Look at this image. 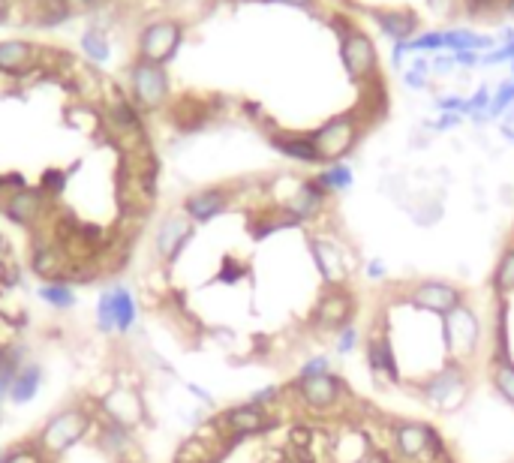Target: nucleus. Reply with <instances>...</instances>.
I'll list each match as a JSON object with an SVG mask.
<instances>
[{
    "mask_svg": "<svg viewBox=\"0 0 514 463\" xmlns=\"http://www.w3.org/2000/svg\"><path fill=\"white\" fill-rule=\"evenodd\" d=\"M433 49H442V31H427L406 43V52H433Z\"/></svg>",
    "mask_w": 514,
    "mask_h": 463,
    "instance_id": "34",
    "label": "nucleus"
},
{
    "mask_svg": "<svg viewBox=\"0 0 514 463\" xmlns=\"http://www.w3.org/2000/svg\"><path fill=\"white\" fill-rule=\"evenodd\" d=\"M511 106H514V79L499 85V91H496V94H493V100H490L487 118H499V115H502L505 109H511Z\"/></svg>",
    "mask_w": 514,
    "mask_h": 463,
    "instance_id": "33",
    "label": "nucleus"
},
{
    "mask_svg": "<svg viewBox=\"0 0 514 463\" xmlns=\"http://www.w3.org/2000/svg\"><path fill=\"white\" fill-rule=\"evenodd\" d=\"M229 202H232V193L226 187H205L184 199V217L190 223H211L229 208Z\"/></svg>",
    "mask_w": 514,
    "mask_h": 463,
    "instance_id": "19",
    "label": "nucleus"
},
{
    "mask_svg": "<svg viewBox=\"0 0 514 463\" xmlns=\"http://www.w3.org/2000/svg\"><path fill=\"white\" fill-rule=\"evenodd\" d=\"M289 388L295 391V400H301V406L310 409L313 415H328L340 409L343 400L349 397V385L334 370L319 376H295Z\"/></svg>",
    "mask_w": 514,
    "mask_h": 463,
    "instance_id": "4",
    "label": "nucleus"
},
{
    "mask_svg": "<svg viewBox=\"0 0 514 463\" xmlns=\"http://www.w3.org/2000/svg\"><path fill=\"white\" fill-rule=\"evenodd\" d=\"M370 19L394 40V43H409V37L418 28V16L412 10H370Z\"/></svg>",
    "mask_w": 514,
    "mask_h": 463,
    "instance_id": "22",
    "label": "nucleus"
},
{
    "mask_svg": "<svg viewBox=\"0 0 514 463\" xmlns=\"http://www.w3.org/2000/svg\"><path fill=\"white\" fill-rule=\"evenodd\" d=\"M100 448H103L106 454H112L115 460H124V457L133 451V433H130V427H124V424L106 418V421L100 424Z\"/></svg>",
    "mask_w": 514,
    "mask_h": 463,
    "instance_id": "24",
    "label": "nucleus"
},
{
    "mask_svg": "<svg viewBox=\"0 0 514 463\" xmlns=\"http://www.w3.org/2000/svg\"><path fill=\"white\" fill-rule=\"evenodd\" d=\"M460 124V115H451V112H442V118L433 124V130H451V127H457Z\"/></svg>",
    "mask_w": 514,
    "mask_h": 463,
    "instance_id": "42",
    "label": "nucleus"
},
{
    "mask_svg": "<svg viewBox=\"0 0 514 463\" xmlns=\"http://www.w3.org/2000/svg\"><path fill=\"white\" fill-rule=\"evenodd\" d=\"M103 412L109 421H118L124 427H136L142 418H145V406H142V397L130 388H115L106 400H103Z\"/></svg>",
    "mask_w": 514,
    "mask_h": 463,
    "instance_id": "20",
    "label": "nucleus"
},
{
    "mask_svg": "<svg viewBox=\"0 0 514 463\" xmlns=\"http://www.w3.org/2000/svg\"><path fill=\"white\" fill-rule=\"evenodd\" d=\"M409 385L430 409H436V412H457L466 403V397H469L472 379H469L466 361L445 358L442 367L412 379Z\"/></svg>",
    "mask_w": 514,
    "mask_h": 463,
    "instance_id": "1",
    "label": "nucleus"
},
{
    "mask_svg": "<svg viewBox=\"0 0 514 463\" xmlns=\"http://www.w3.org/2000/svg\"><path fill=\"white\" fill-rule=\"evenodd\" d=\"M328 196H331V193H328L316 178H304V181L295 187V193L283 202V208H286L298 223H310V220H316V217L325 211Z\"/></svg>",
    "mask_w": 514,
    "mask_h": 463,
    "instance_id": "17",
    "label": "nucleus"
},
{
    "mask_svg": "<svg viewBox=\"0 0 514 463\" xmlns=\"http://www.w3.org/2000/svg\"><path fill=\"white\" fill-rule=\"evenodd\" d=\"M391 436H394V451L400 460H433L445 454V439L439 436V430L427 421H397L391 424Z\"/></svg>",
    "mask_w": 514,
    "mask_h": 463,
    "instance_id": "5",
    "label": "nucleus"
},
{
    "mask_svg": "<svg viewBox=\"0 0 514 463\" xmlns=\"http://www.w3.org/2000/svg\"><path fill=\"white\" fill-rule=\"evenodd\" d=\"M268 139L289 160H298V163H322L319 154H316V145H313L310 133H280V130H274Z\"/></svg>",
    "mask_w": 514,
    "mask_h": 463,
    "instance_id": "23",
    "label": "nucleus"
},
{
    "mask_svg": "<svg viewBox=\"0 0 514 463\" xmlns=\"http://www.w3.org/2000/svg\"><path fill=\"white\" fill-rule=\"evenodd\" d=\"M439 112H451V115H463L466 112V100L463 97H442L436 100Z\"/></svg>",
    "mask_w": 514,
    "mask_h": 463,
    "instance_id": "39",
    "label": "nucleus"
},
{
    "mask_svg": "<svg viewBox=\"0 0 514 463\" xmlns=\"http://www.w3.org/2000/svg\"><path fill=\"white\" fill-rule=\"evenodd\" d=\"M358 343H361V331H358L355 322H349V325H343V328L334 331V349H337V355H352L358 349Z\"/></svg>",
    "mask_w": 514,
    "mask_h": 463,
    "instance_id": "32",
    "label": "nucleus"
},
{
    "mask_svg": "<svg viewBox=\"0 0 514 463\" xmlns=\"http://www.w3.org/2000/svg\"><path fill=\"white\" fill-rule=\"evenodd\" d=\"M22 355L16 349H0V400L10 397V388L16 382V373L22 367Z\"/></svg>",
    "mask_w": 514,
    "mask_h": 463,
    "instance_id": "31",
    "label": "nucleus"
},
{
    "mask_svg": "<svg viewBox=\"0 0 514 463\" xmlns=\"http://www.w3.org/2000/svg\"><path fill=\"white\" fill-rule=\"evenodd\" d=\"M91 424H94V418L85 406H67L49 418V424L37 436V445L43 448L46 457L55 460V457L67 454L70 448H76L91 433Z\"/></svg>",
    "mask_w": 514,
    "mask_h": 463,
    "instance_id": "2",
    "label": "nucleus"
},
{
    "mask_svg": "<svg viewBox=\"0 0 514 463\" xmlns=\"http://www.w3.org/2000/svg\"><path fill=\"white\" fill-rule=\"evenodd\" d=\"M280 4H292V7H307V10H313V0H280Z\"/></svg>",
    "mask_w": 514,
    "mask_h": 463,
    "instance_id": "45",
    "label": "nucleus"
},
{
    "mask_svg": "<svg viewBox=\"0 0 514 463\" xmlns=\"http://www.w3.org/2000/svg\"><path fill=\"white\" fill-rule=\"evenodd\" d=\"M139 319L136 295L124 283H112L97 298V328L103 334H130Z\"/></svg>",
    "mask_w": 514,
    "mask_h": 463,
    "instance_id": "7",
    "label": "nucleus"
},
{
    "mask_svg": "<svg viewBox=\"0 0 514 463\" xmlns=\"http://www.w3.org/2000/svg\"><path fill=\"white\" fill-rule=\"evenodd\" d=\"M364 358H367V367H370V373H373L376 379H382V382H388V385H400V382H403L388 328L370 331V334H367V340H364Z\"/></svg>",
    "mask_w": 514,
    "mask_h": 463,
    "instance_id": "16",
    "label": "nucleus"
},
{
    "mask_svg": "<svg viewBox=\"0 0 514 463\" xmlns=\"http://www.w3.org/2000/svg\"><path fill=\"white\" fill-rule=\"evenodd\" d=\"M490 286H493L496 301H505L514 292V241L502 247L496 268H493V277H490Z\"/></svg>",
    "mask_w": 514,
    "mask_h": 463,
    "instance_id": "26",
    "label": "nucleus"
},
{
    "mask_svg": "<svg viewBox=\"0 0 514 463\" xmlns=\"http://www.w3.org/2000/svg\"><path fill=\"white\" fill-rule=\"evenodd\" d=\"M364 271H367V277H370L373 283H382V280L388 277V265H385L382 259H370Z\"/></svg>",
    "mask_w": 514,
    "mask_h": 463,
    "instance_id": "40",
    "label": "nucleus"
},
{
    "mask_svg": "<svg viewBox=\"0 0 514 463\" xmlns=\"http://www.w3.org/2000/svg\"><path fill=\"white\" fill-rule=\"evenodd\" d=\"M310 253H313V262H316L325 286H346L349 283L352 262H349V256H346V250L340 244H334L325 235H313L310 238Z\"/></svg>",
    "mask_w": 514,
    "mask_h": 463,
    "instance_id": "13",
    "label": "nucleus"
},
{
    "mask_svg": "<svg viewBox=\"0 0 514 463\" xmlns=\"http://www.w3.org/2000/svg\"><path fill=\"white\" fill-rule=\"evenodd\" d=\"M355 310H358V298L349 286H325L310 313V325L319 331H337L355 319Z\"/></svg>",
    "mask_w": 514,
    "mask_h": 463,
    "instance_id": "10",
    "label": "nucleus"
},
{
    "mask_svg": "<svg viewBox=\"0 0 514 463\" xmlns=\"http://www.w3.org/2000/svg\"><path fill=\"white\" fill-rule=\"evenodd\" d=\"M130 82H133L136 103L142 109H148V112L160 109L169 100V76H166V70L160 64H151V61H142L139 58V64L133 67Z\"/></svg>",
    "mask_w": 514,
    "mask_h": 463,
    "instance_id": "12",
    "label": "nucleus"
},
{
    "mask_svg": "<svg viewBox=\"0 0 514 463\" xmlns=\"http://www.w3.org/2000/svg\"><path fill=\"white\" fill-rule=\"evenodd\" d=\"M454 64H460V67H475V64H478V52H469V49H466V52H457V55H454Z\"/></svg>",
    "mask_w": 514,
    "mask_h": 463,
    "instance_id": "43",
    "label": "nucleus"
},
{
    "mask_svg": "<svg viewBox=\"0 0 514 463\" xmlns=\"http://www.w3.org/2000/svg\"><path fill=\"white\" fill-rule=\"evenodd\" d=\"M43 388V367L40 364H22L16 373V382L10 388L13 403H31Z\"/></svg>",
    "mask_w": 514,
    "mask_h": 463,
    "instance_id": "25",
    "label": "nucleus"
},
{
    "mask_svg": "<svg viewBox=\"0 0 514 463\" xmlns=\"http://www.w3.org/2000/svg\"><path fill=\"white\" fill-rule=\"evenodd\" d=\"M31 61H34V46L31 43H22V40L0 43V70L19 73V70L31 67Z\"/></svg>",
    "mask_w": 514,
    "mask_h": 463,
    "instance_id": "27",
    "label": "nucleus"
},
{
    "mask_svg": "<svg viewBox=\"0 0 514 463\" xmlns=\"http://www.w3.org/2000/svg\"><path fill=\"white\" fill-rule=\"evenodd\" d=\"M82 46H85V52H88L97 64L109 61V46H106V40H103L97 31H88V34H85V40H82Z\"/></svg>",
    "mask_w": 514,
    "mask_h": 463,
    "instance_id": "35",
    "label": "nucleus"
},
{
    "mask_svg": "<svg viewBox=\"0 0 514 463\" xmlns=\"http://www.w3.org/2000/svg\"><path fill=\"white\" fill-rule=\"evenodd\" d=\"M37 295H40L52 310H73V307H76V289H73L70 283H64V280H49V283H43Z\"/></svg>",
    "mask_w": 514,
    "mask_h": 463,
    "instance_id": "29",
    "label": "nucleus"
},
{
    "mask_svg": "<svg viewBox=\"0 0 514 463\" xmlns=\"http://www.w3.org/2000/svg\"><path fill=\"white\" fill-rule=\"evenodd\" d=\"M361 133H364V121L352 109V112H343V115H334L331 121H325L319 130L310 133V139H313L322 163H340L346 154L355 151Z\"/></svg>",
    "mask_w": 514,
    "mask_h": 463,
    "instance_id": "3",
    "label": "nucleus"
},
{
    "mask_svg": "<svg viewBox=\"0 0 514 463\" xmlns=\"http://www.w3.org/2000/svg\"><path fill=\"white\" fill-rule=\"evenodd\" d=\"M406 304L421 313L445 319L466 304V292L448 280H418L406 289Z\"/></svg>",
    "mask_w": 514,
    "mask_h": 463,
    "instance_id": "8",
    "label": "nucleus"
},
{
    "mask_svg": "<svg viewBox=\"0 0 514 463\" xmlns=\"http://www.w3.org/2000/svg\"><path fill=\"white\" fill-rule=\"evenodd\" d=\"M181 46V25L178 22H154L139 37V58L151 64H166Z\"/></svg>",
    "mask_w": 514,
    "mask_h": 463,
    "instance_id": "15",
    "label": "nucleus"
},
{
    "mask_svg": "<svg viewBox=\"0 0 514 463\" xmlns=\"http://www.w3.org/2000/svg\"><path fill=\"white\" fill-rule=\"evenodd\" d=\"M43 205H46V193L43 190H28L22 187L19 193H13L4 202V214L19 223V226H34L43 217Z\"/></svg>",
    "mask_w": 514,
    "mask_h": 463,
    "instance_id": "21",
    "label": "nucleus"
},
{
    "mask_svg": "<svg viewBox=\"0 0 514 463\" xmlns=\"http://www.w3.org/2000/svg\"><path fill=\"white\" fill-rule=\"evenodd\" d=\"M340 58L346 64V73L355 85H364L379 76L376 64V46L364 31H352L346 40H340Z\"/></svg>",
    "mask_w": 514,
    "mask_h": 463,
    "instance_id": "11",
    "label": "nucleus"
},
{
    "mask_svg": "<svg viewBox=\"0 0 514 463\" xmlns=\"http://www.w3.org/2000/svg\"><path fill=\"white\" fill-rule=\"evenodd\" d=\"M490 385L514 409V358L508 355L505 346V301L499 307V322H496V349L490 355Z\"/></svg>",
    "mask_w": 514,
    "mask_h": 463,
    "instance_id": "14",
    "label": "nucleus"
},
{
    "mask_svg": "<svg viewBox=\"0 0 514 463\" xmlns=\"http://www.w3.org/2000/svg\"><path fill=\"white\" fill-rule=\"evenodd\" d=\"M274 424H277V421H274L271 409H262V406L244 400V403H235V406H229L226 412H220V418L214 421V430H217L223 439H229V442H241V439H247V436H256V433L271 430Z\"/></svg>",
    "mask_w": 514,
    "mask_h": 463,
    "instance_id": "9",
    "label": "nucleus"
},
{
    "mask_svg": "<svg viewBox=\"0 0 514 463\" xmlns=\"http://www.w3.org/2000/svg\"><path fill=\"white\" fill-rule=\"evenodd\" d=\"M316 181L328 190V193H346L355 184V175L346 163H328V169H322L316 175Z\"/></svg>",
    "mask_w": 514,
    "mask_h": 463,
    "instance_id": "30",
    "label": "nucleus"
},
{
    "mask_svg": "<svg viewBox=\"0 0 514 463\" xmlns=\"http://www.w3.org/2000/svg\"><path fill=\"white\" fill-rule=\"evenodd\" d=\"M511 73H514V61H511Z\"/></svg>",
    "mask_w": 514,
    "mask_h": 463,
    "instance_id": "46",
    "label": "nucleus"
},
{
    "mask_svg": "<svg viewBox=\"0 0 514 463\" xmlns=\"http://www.w3.org/2000/svg\"><path fill=\"white\" fill-rule=\"evenodd\" d=\"M319 373H331V358H328L325 352L310 355V358L301 364V370H298V376H319Z\"/></svg>",
    "mask_w": 514,
    "mask_h": 463,
    "instance_id": "36",
    "label": "nucleus"
},
{
    "mask_svg": "<svg viewBox=\"0 0 514 463\" xmlns=\"http://www.w3.org/2000/svg\"><path fill=\"white\" fill-rule=\"evenodd\" d=\"M493 40L484 37V34H475V31H466V28H457V31H442V49H451L454 55L457 52H478V49H490Z\"/></svg>",
    "mask_w": 514,
    "mask_h": 463,
    "instance_id": "28",
    "label": "nucleus"
},
{
    "mask_svg": "<svg viewBox=\"0 0 514 463\" xmlns=\"http://www.w3.org/2000/svg\"><path fill=\"white\" fill-rule=\"evenodd\" d=\"M193 235H196V229H193V223L187 217H178V214L175 217H166L163 226L157 229V238H154L157 256L166 265H172L187 250V244L193 241Z\"/></svg>",
    "mask_w": 514,
    "mask_h": 463,
    "instance_id": "18",
    "label": "nucleus"
},
{
    "mask_svg": "<svg viewBox=\"0 0 514 463\" xmlns=\"http://www.w3.org/2000/svg\"><path fill=\"white\" fill-rule=\"evenodd\" d=\"M508 0H466V10L472 13V16H481V13H490V10H499V7H505Z\"/></svg>",
    "mask_w": 514,
    "mask_h": 463,
    "instance_id": "38",
    "label": "nucleus"
},
{
    "mask_svg": "<svg viewBox=\"0 0 514 463\" xmlns=\"http://www.w3.org/2000/svg\"><path fill=\"white\" fill-rule=\"evenodd\" d=\"M280 394H283V388H280V385H265V388L253 391L247 400H250V403H256V406H262V409H271V406L280 400Z\"/></svg>",
    "mask_w": 514,
    "mask_h": 463,
    "instance_id": "37",
    "label": "nucleus"
},
{
    "mask_svg": "<svg viewBox=\"0 0 514 463\" xmlns=\"http://www.w3.org/2000/svg\"><path fill=\"white\" fill-rule=\"evenodd\" d=\"M451 67H454V55H451V58H436V61H433V70L442 73V76L451 73Z\"/></svg>",
    "mask_w": 514,
    "mask_h": 463,
    "instance_id": "44",
    "label": "nucleus"
},
{
    "mask_svg": "<svg viewBox=\"0 0 514 463\" xmlns=\"http://www.w3.org/2000/svg\"><path fill=\"white\" fill-rule=\"evenodd\" d=\"M439 334H442L445 358L469 361V358H475V352L481 346V319L469 304H463L460 310H454L451 316L442 319Z\"/></svg>",
    "mask_w": 514,
    "mask_h": 463,
    "instance_id": "6",
    "label": "nucleus"
},
{
    "mask_svg": "<svg viewBox=\"0 0 514 463\" xmlns=\"http://www.w3.org/2000/svg\"><path fill=\"white\" fill-rule=\"evenodd\" d=\"M64 190V175L61 172H49L43 178V193H61Z\"/></svg>",
    "mask_w": 514,
    "mask_h": 463,
    "instance_id": "41",
    "label": "nucleus"
}]
</instances>
